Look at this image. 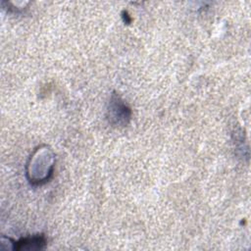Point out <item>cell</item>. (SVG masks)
Here are the masks:
<instances>
[{
    "instance_id": "obj_1",
    "label": "cell",
    "mask_w": 251,
    "mask_h": 251,
    "mask_svg": "<svg viewBox=\"0 0 251 251\" xmlns=\"http://www.w3.org/2000/svg\"><path fill=\"white\" fill-rule=\"evenodd\" d=\"M54 154L47 146L36 148L26 165V176L30 183L41 184L52 176L54 169Z\"/></svg>"
},
{
    "instance_id": "obj_2",
    "label": "cell",
    "mask_w": 251,
    "mask_h": 251,
    "mask_svg": "<svg viewBox=\"0 0 251 251\" xmlns=\"http://www.w3.org/2000/svg\"><path fill=\"white\" fill-rule=\"evenodd\" d=\"M131 111L125 101L118 94H112L107 109L109 123L114 126H125L129 123Z\"/></svg>"
},
{
    "instance_id": "obj_3",
    "label": "cell",
    "mask_w": 251,
    "mask_h": 251,
    "mask_svg": "<svg viewBox=\"0 0 251 251\" xmlns=\"http://www.w3.org/2000/svg\"><path fill=\"white\" fill-rule=\"evenodd\" d=\"M12 240V239H11ZM12 246L11 248L14 250H41L45 248L46 239L42 234H36L29 237H24L17 241L12 240L10 243Z\"/></svg>"
}]
</instances>
